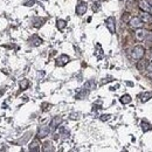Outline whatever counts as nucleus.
I'll return each instance as SVG.
<instances>
[{
	"mask_svg": "<svg viewBox=\"0 0 152 152\" xmlns=\"http://www.w3.org/2000/svg\"><path fill=\"white\" fill-rule=\"evenodd\" d=\"M40 143H39V141L38 139H35V141H33L32 143H31V145H29V151H40Z\"/></svg>",
	"mask_w": 152,
	"mask_h": 152,
	"instance_id": "13",
	"label": "nucleus"
},
{
	"mask_svg": "<svg viewBox=\"0 0 152 152\" xmlns=\"http://www.w3.org/2000/svg\"><path fill=\"white\" fill-rule=\"evenodd\" d=\"M19 84H20V89H21V90H26V89L29 87V81H28L27 78H22V80L19 82Z\"/></svg>",
	"mask_w": 152,
	"mask_h": 152,
	"instance_id": "16",
	"label": "nucleus"
},
{
	"mask_svg": "<svg viewBox=\"0 0 152 152\" xmlns=\"http://www.w3.org/2000/svg\"><path fill=\"white\" fill-rule=\"evenodd\" d=\"M146 35H148V33H146V31H144L143 28H138V29H136V34H135V36H136V39H137L138 41H143V40H145Z\"/></svg>",
	"mask_w": 152,
	"mask_h": 152,
	"instance_id": "9",
	"label": "nucleus"
},
{
	"mask_svg": "<svg viewBox=\"0 0 152 152\" xmlns=\"http://www.w3.org/2000/svg\"><path fill=\"white\" fill-rule=\"evenodd\" d=\"M139 18H141L144 22H149V21H151L152 15H151V13H148V12H144V11H143V13H141Z\"/></svg>",
	"mask_w": 152,
	"mask_h": 152,
	"instance_id": "14",
	"label": "nucleus"
},
{
	"mask_svg": "<svg viewBox=\"0 0 152 152\" xmlns=\"http://www.w3.org/2000/svg\"><path fill=\"white\" fill-rule=\"evenodd\" d=\"M145 39H146V42L149 43V47H151L152 46V33H150V34L148 33V35H146Z\"/></svg>",
	"mask_w": 152,
	"mask_h": 152,
	"instance_id": "21",
	"label": "nucleus"
},
{
	"mask_svg": "<svg viewBox=\"0 0 152 152\" xmlns=\"http://www.w3.org/2000/svg\"><path fill=\"white\" fill-rule=\"evenodd\" d=\"M60 134L62 135V137H68L69 136V131L67 129H65V128H61L60 129Z\"/></svg>",
	"mask_w": 152,
	"mask_h": 152,
	"instance_id": "20",
	"label": "nucleus"
},
{
	"mask_svg": "<svg viewBox=\"0 0 152 152\" xmlns=\"http://www.w3.org/2000/svg\"><path fill=\"white\" fill-rule=\"evenodd\" d=\"M119 101H121L122 104H129V103H131V96L128 95V94H125V95H123V96L121 97Z\"/></svg>",
	"mask_w": 152,
	"mask_h": 152,
	"instance_id": "17",
	"label": "nucleus"
},
{
	"mask_svg": "<svg viewBox=\"0 0 152 152\" xmlns=\"http://www.w3.org/2000/svg\"><path fill=\"white\" fill-rule=\"evenodd\" d=\"M105 25L111 34H116V19L114 16H109L105 20Z\"/></svg>",
	"mask_w": 152,
	"mask_h": 152,
	"instance_id": "3",
	"label": "nucleus"
},
{
	"mask_svg": "<svg viewBox=\"0 0 152 152\" xmlns=\"http://www.w3.org/2000/svg\"><path fill=\"white\" fill-rule=\"evenodd\" d=\"M66 26H67V21H66V20L59 19V20L56 21V27H58L59 31H63V29L66 28Z\"/></svg>",
	"mask_w": 152,
	"mask_h": 152,
	"instance_id": "15",
	"label": "nucleus"
},
{
	"mask_svg": "<svg viewBox=\"0 0 152 152\" xmlns=\"http://www.w3.org/2000/svg\"><path fill=\"white\" fill-rule=\"evenodd\" d=\"M43 151H54V148H53V144L50 142H46L43 144Z\"/></svg>",
	"mask_w": 152,
	"mask_h": 152,
	"instance_id": "19",
	"label": "nucleus"
},
{
	"mask_svg": "<svg viewBox=\"0 0 152 152\" xmlns=\"http://www.w3.org/2000/svg\"><path fill=\"white\" fill-rule=\"evenodd\" d=\"M34 4H35V1H34V0H28V1H25V2H23V6L31 7V6H33Z\"/></svg>",
	"mask_w": 152,
	"mask_h": 152,
	"instance_id": "23",
	"label": "nucleus"
},
{
	"mask_svg": "<svg viewBox=\"0 0 152 152\" xmlns=\"http://www.w3.org/2000/svg\"><path fill=\"white\" fill-rule=\"evenodd\" d=\"M122 1H125V0H122Z\"/></svg>",
	"mask_w": 152,
	"mask_h": 152,
	"instance_id": "29",
	"label": "nucleus"
},
{
	"mask_svg": "<svg viewBox=\"0 0 152 152\" xmlns=\"http://www.w3.org/2000/svg\"><path fill=\"white\" fill-rule=\"evenodd\" d=\"M69 61H70V58H69L67 54H62V55H60V56L55 60L56 66H59V67H63V66H66Z\"/></svg>",
	"mask_w": 152,
	"mask_h": 152,
	"instance_id": "6",
	"label": "nucleus"
},
{
	"mask_svg": "<svg viewBox=\"0 0 152 152\" xmlns=\"http://www.w3.org/2000/svg\"><path fill=\"white\" fill-rule=\"evenodd\" d=\"M61 123H62V118H61L60 116H56V117H54V118L52 119V122H50V125H49L50 130H52V131L56 130V129L60 126V124H61Z\"/></svg>",
	"mask_w": 152,
	"mask_h": 152,
	"instance_id": "8",
	"label": "nucleus"
},
{
	"mask_svg": "<svg viewBox=\"0 0 152 152\" xmlns=\"http://www.w3.org/2000/svg\"><path fill=\"white\" fill-rule=\"evenodd\" d=\"M70 119H78L80 117H81V114H78V112H74V114H70Z\"/></svg>",
	"mask_w": 152,
	"mask_h": 152,
	"instance_id": "22",
	"label": "nucleus"
},
{
	"mask_svg": "<svg viewBox=\"0 0 152 152\" xmlns=\"http://www.w3.org/2000/svg\"><path fill=\"white\" fill-rule=\"evenodd\" d=\"M110 115H102L101 116V121H103V122H105V121H108V119H110Z\"/></svg>",
	"mask_w": 152,
	"mask_h": 152,
	"instance_id": "25",
	"label": "nucleus"
},
{
	"mask_svg": "<svg viewBox=\"0 0 152 152\" xmlns=\"http://www.w3.org/2000/svg\"><path fill=\"white\" fill-rule=\"evenodd\" d=\"M87 9H88L87 2L80 0V1L77 2V6H76V14H77V15H83V14L87 12Z\"/></svg>",
	"mask_w": 152,
	"mask_h": 152,
	"instance_id": "4",
	"label": "nucleus"
},
{
	"mask_svg": "<svg viewBox=\"0 0 152 152\" xmlns=\"http://www.w3.org/2000/svg\"><path fill=\"white\" fill-rule=\"evenodd\" d=\"M47 108H50V104H48V103H43V104H42V110H43V111L49 110V109H47Z\"/></svg>",
	"mask_w": 152,
	"mask_h": 152,
	"instance_id": "26",
	"label": "nucleus"
},
{
	"mask_svg": "<svg viewBox=\"0 0 152 152\" xmlns=\"http://www.w3.org/2000/svg\"><path fill=\"white\" fill-rule=\"evenodd\" d=\"M148 1L150 2V5H151V6H152V0H148Z\"/></svg>",
	"mask_w": 152,
	"mask_h": 152,
	"instance_id": "27",
	"label": "nucleus"
},
{
	"mask_svg": "<svg viewBox=\"0 0 152 152\" xmlns=\"http://www.w3.org/2000/svg\"><path fill=\"white\" fill-rule=\"evenodd\" d=\"M151 29H152V23H151Z\"/></svg>",
	"mask_w": 152,
	"mask_h": 152,
	"instance_id": "28",
	"label": "nucleus"
},
{
	"mask_svg": "<svg viewBox=\"0 0 152 152\" xmlns=\"http://www.w3.org/2000/svg\"><path fill=\"white\" fill-rule=\"evenodd\" d=\"M138 6H139V8L142 11L152 14V6L150 5V2L148 0H138Z\"/></svg>",
	"mask_w": 152,
	"mask_h": 152,
	"instance_id": "5",
	"label": "nucleus"
},
{
	"mask_svg": "<svg viewBox=\"0 0 152 152\" xmlns=\"http://www.w3.org/2000/svg\"><path fill=\"white\" fill-rule=\"evenodd\" d=\"M46 1H47V0H46Z\"/></svg>",
	"mask_w": 152,
	"mask_h": 152,
	"instance_id": "30",
	"label": "nucleus"
},
{
	"mask_svg": "<svg viewBox=\"0 0 152 152\" xmlns=\"http://www.w3.org/2000/svg\"><path fill=\"white\" fill-rule=\"evenodd\" d=\"M151 97H152V91H145V92H142V94L139 95L141 102H143V103H145V102H148L149 99H151Z\"/></svg>",
	"mask_w": 152,
	"mask_h": 152,
	"instance_id": "11",
	"label": "nucleus"
},
{
	"mask_svg": "<svg viewBox=\"0 0 152 152\" xmlns=\"http://www.w3.org/2000/svg\"><path fill=\"white\" fill-rule=\"evenodd\" d=\"M145 55V48L141 45H137L134 47L132 52H131V56L135 61H141Z\"/></svg>",
	"mask_w": 152,
	"mask_h": 152,
	"instance_id": "1",
	"label": "nucleus"
},
{
	"mask_svg": "<svg viewBox=\"0 0 152 152\" xmlns=\"http://www.w3.org/2000/svg\"><path fill=\"white\" fill-rule=\"evenodd\" d=\"M50 128L49 126H41V128H39V131H38V138L39 139H43V138H46L49 134H50Z\"/></svg>",
	"mask_w": 152,
	"mask_h": 152,
	"instance_id": "7",
	"label": "nucleus"
},
{
	"mask_svg": "<svg viewBox=\"0 0 152 152\" xmlns=\"http://www.w3.org/2000/svg\"><path fill=\"white\" fill-rule=\"evenodd\" d=\"M142 129H143V131L145 132V131L151 130L152 126H151V124H150L149 122H146V121H142Z\"/></svg>",
	"mask_w": 152,
	"mask_h": 152,
	"instance_id": "18",
	"label": "nucleus"
},
{
	"mask_svg": "<svg viewBox=\"0 0 152 152\" xmlns=\"http://www.w3.org/2000/svg\"><path fill=\"white\" fill-rule=\"evenodd\" d=\"M144 21L139 18V16H134L129 20V26L134 29H138V28H143L144 27Z\"/></svg>",
	"mask_w": 152,
	"mask_h": 152,
	"instance_id": "2",
	"label": "nucleus"
},
{
	"mask_svg": "<svg viewBox=\"0 0 152 152\" xmlns=\"http://www.w3.org/2000/svg\"><path fill=\"white\" fill-rule=\"evenodd\" d=\"M29 42H31V45L32 46H34V47H38V46H40L41 43H43V40L39 36V35H33L31 39H29Z\"/></svg>",
	"mask_w": 152,
	"mask_h": 152,
	"instance_id": "10",
	"label": "nucleus"
},
{
	"mask_svg": "<svg viewBox=\"0 0 152 152\" xmlns=\"http://www.w3.org/2000/svg\"><path fill=\"white\" fill-rule=\"evenodd\" d=\"M46 22V19H43V18H34L33 19V26L35 27V28H40L43 23Z\"/></svg>",
	"mask_w": 152,
	"mask_h": 152,
	"instance_id": "12",
	"label": "nucleus"
},
{
	"mask_svg": "<svg viewBox=\"0 0 152 152\" xmlns=\"http://www.w3.org/2000/svg\"><path fill=\"white\" fill-rule=\"evenodd\" d=\"M146 73H149V74L152 73V60L149 62V65L146 66Z\"/></svg>",
	"mask_w": 152,
	"mask_h": 152,
	"instance_id": "24",
	"label": "nucleus"
}]
</instances>
